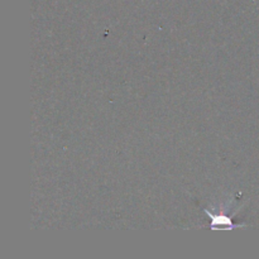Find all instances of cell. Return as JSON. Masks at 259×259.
Here are the masks:
<instances>
[{"instance_id": "cell-1", "label": "cell", "mask_w": 259, "mask_h": 259, "mask_svg": "<svg viewBox=\"0 0 259 259\" xmlns=\"http://www.w3.org/2000/svg\"><path fill=\"white\" fill-rule=\"evenodd\" d=\"M217 225V224H220V225H230L232 227V220L230 219H227V218H212V222H211V225Z\"/></svg>"}]
</instances>
